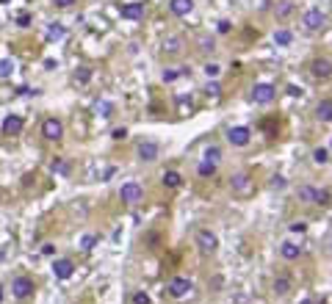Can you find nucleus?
<instances>
[{"instance_id":"6ab92c4d","label":"nucleus","mask_w":332,"mask_h":304,"mask_svg":"<svg viewBox=\"0 0 332 304\" xmlns=\"http://www.w3.org/2000/svg\"><path fill=\"white\" fill-rule=\"evenodd\" d=\"M290 14H294V3H290V0H280V3L274 6V17L277 20H288Z\"/></svg>"},{"instance_id":"473e14b6","label":"nucleus","mask_w":332,"mask_h":304,"mask_svg":"<svg viewBox=\"0 0 332 304\" xmlns=\"http://www.w3.org/2000/svg\"><path fill=\"white\" fill-rule=\"evenodd\" d=\"M205 75L208 78H219V75H222V67H219V64H205Z\"/></svg>"},{"instance_id":"aec40b11","label":"nucleus","mask_w":332,"mask_h":304,"mask_svg":"<svg viewBox=\"0 0 332 304\" xmlns=\"http://www.w3.org/2000/svg\"><path fill=\"white\" fill-rule=\"evenodd\" d=\"M161 183L166 185V188H180V185H183V177H180V172H163Z\"/></svg>"},{"instance_id":"20e7f679","label":"nucleus","mask_w":332,"mask_h":304,"mask_svg":"<svg viewBox=\"0 0 332 304\" xmlns=\"http://www.w3.org/2000/svg\"><path fill=\"white\" fill-rule=\"evenodd\" d=\"M42 136H45L47 141H61V138H64L61 119H56V116H47V119L42 122Z\"/></svg>"},{"instance_id":"a211bd4d","label":"nucleus","mask_w":332,"mask_h":304,"mask_svg":"<svg viewBox=\"0 0 332 304\" xmlns=\"http://www.w3.org/2000/svg\"><path fill=\"white\" fill-rule=\"evenodd\" d=\"M316 116L318 122H332V100H321L316 105Z\"/></svg>"},{"instance_id":"58836bf2","label":"nucleus","mask_w":332,"mask_h":304,"mask_svg":"<svg viewBox=\"0 0 332 304\" xmlns=\"http://www.w3.org/2000/svg\"><path fill=\"white\" fill-rule=\"evenodd\" d=\"M94 243H97V238H94V235L83 238V249H86V252H89V249H94Z\"/></svg>"},{"instance_id":"f8f14e48","label":"nucleus","mask_w":332,"mask_h":304,"mask_svg":"<svg viewBox=\"0 0 332 304\" xmlns=\"http://www.w3.org/2000/svg\"><path fill=\"white\" fill-rule=\"evenodd\" d=\"M53 274H56L58 279H69V277L75 274V263L67 260V257H61V260L53 263Z\"/></svg>"},{"instance_id":"ddd939ff","label":"nucleus","mask_w":332,"mask_h":304,"mask_svg":"<svg viewBox=\"0 0 332 304\" xmlns=\"http://www.w3.org/2000/svg\"><path fill=\"white\" fill-rule=\"evenodd\" d=\"M20 130H22V116L9 114V116L3 119V133H6V136H17Z\"/></svg>"},{"instance_id":"7c9ffc66","label":"nucleus","mask_w":332,"mask_h":304,"mask_svg":"<svg viewBox=\"0 0 332 304\" xmlns=\"http://www.w3.org/2000/svg\"><path fill=\"white\" fill-rule=\"evenodd\" d=\"M313 191H316L313 185H302L299 188V199L302 202H313Z\"/></svg>"},{"instance_id":"5701e85b","label":"nucleus","mask_w":332,"mask_h":304,"mask_svg":"<svg viewBox=\"0 0 332 304\" xmlns=\"http://www.w3.org/2000/svg\"><path fill=\"white\" fill-rule=\"evenodd\" d=\"M197 172H199V177H213V174H216V163H213V161H202L197 166Z\"/></svg>"},{"instance_id":"b1692460","label":"nucleus","mask_w":332,"mask_h":304,"mask_svg":"<svg viewBox=\"0 0 332 304\" xmlns=\"http://www.w3.org/2000/svg\"><path fill=\"white\" fill-rule=\"evenodd\" d=\"M329 199L332 196H329L327 188H316L313 191V205H329Z\"/></svg>"},{"instance_id":"393cba45","label":"nucleus","mask_w":332,"mask_h":304,"mask_svg":"<svg viewBox=\"0 0 332 304\" xmlns=\"http://www.w3.org/2000/svg\"><path fill=\"white\" fill-rule=\"evenodd\" d=\"M288 290H290V279H288V277H277V279H274V293L285 296Z\"/></svg>"},{"instance_id":"79ce46f5","label":"nucleus","mask_w":332,"mask_h":304,"mask_svg":"<svg viewBox=\"0 0 332 304\" xmlns=\"http://www.w3.org/2000/svg\"><path fill=\"white\" fill-rule=\"evenodd\" d=\"M17 25H22V28L31 25V17H28V14H20V17H17Z\"/></svg>"},{"instance_id":"0eeeda50","label":"nucleus","mask_w":332,"mask_h":304,"mask_svg":"<svg viewBox=\"0 0 332 304\" xmlns=\"http://www.w3.org/2000/svg\"><path fill=\"white\" fill-rule=\"evenodd\" d=\"M119 199L124 205H136V202L144 199V188H141L139 183H124L122 188H119Z\"/></svg>"},{"instance_id":"9d476101","label":"nucleus","mask_w":332,"mask_h":304,"mask_svg":"<svg viewBox=\"0 0 332 304\" xmlns=\"http://www.w3.org/2000/svg\"><path fill=\"white\" fill-rule=\"evenodd\" d=\"M136 152H139V161L152 163V161H158V155H161V147H158V141H141Z\"/></svg>"},{"instance_id":"f3484780","label":"nucleus","mask_w":332,"mask_h":304,"mask_svg":"<svg viewBox=\"0 0 332 304\" xmlns=\"http://www.w3.org/2000/svg\"><path fill=\"white\" fill-rule=\"evenodd\" d=\"M163 50L169 53V56H177V53L183 50V36H177V33L166 36V39H163Z\"/></svg>"},{"instance_id":"4468645a","label":"nucleus","mask_w":332,"mask_h":304,"mask_svg":"<svg viewBox=\"0 0 332 304\" xmlns=\"http://www.w3.org/2000/svg\"><path fill=\"white\" fill-rule=\"evenodd\" d=\"M122 17L124 20H141V17H144V3H124Z\"/></svg>"},{"instance_id":"f257e3e1","label":"nucleus","mask_w":332,"mask_h":304,"mask_svg":"<svg viewBox=\"0 0 332 304\" xmlns=\"http://www.w3.org/2000/svg\"><path fill=\"white\" fill-rule=\"evenodd\" d=\"M302 25H305L307 33L324 31V28H327V17L321 14V9H307L305 17H302Z\"/></svg>"},{"instance_id":"4c0bfd02","label":"nucleus","mask_w":332,"mask_h":304,"mask_svg":"<svg viewBox=\"0 0 332 304\" xmlns=\"http://www.w3.org/2000/svg\"><path fill=\"white\" fill-rule=\"evenodd\" d=\"M305 230H307V224H305V221H294V224H290V232H299V235H302Z\"/></svg>"},{"instance_id":"f704fd0d","label":"nucleus","mask_w":332,"mask_h":304,"mask_svg":"<svg viewBox=\"0 0 332 304\" xmlns=\"http://www.w3.org/2000/svg\"><path fill=\"white\" fill-rule=\"evenodd\" d=\"M111 111H114L111 108V103H97V114L100 116H111Z\"/></svg>"},{"instance_id":"ea45409f","label":"nucleus","mask_w":332,"mask_h":304,"mask_svg":"<svg viewBox=\"0 0 332 304\" xmlns=\"http://www.w3.org/2000/svg\"><path fill=\"white\" fill-rule=\"evenodd\" d=\"M133 304H150V296H147V293H136L133 296Z\"/></svg>"},{"instance_id":"72a5a7b5","label":"nucleus","mask_w":332,"mask_h":304,"mask_svg":"<svg viewBox=\"0 0 332 304\" xmlns=\"http://www.w3.org/2000/svg\"><path fill=\"white\" fill-rule=\"evenodd\" d=\"M89 78H92V72H89L86 67H80V72L75 75V80H78V83H89Z\"/></svg>"},{"instance_id":"412c9836","label":"nucleus","mask_w":332,"mask_h":304,"mask_svg":"<svg viewBox=\"0 0 332 304\" xmlns=\"http://www.w3.org/2000/svg\"><path fill=\"white\" fill-rule=\"evenodd\" d=\"M290 42H294V33H290V31H285V28L274 31V44H277V47H288Z\"/></svg>"},{"instance_id":"c03bdc74","label":"nucleus","mask_w":332,"mask_h":304,"mask_svg":"<svg viewBox=\"0 0 332 304\" xmlns=\"http://www.w3.org/2000/svg\"><path fill=\"white\" fill-rule=\"evenodd\" d=\"M53 172H67V163H61V161L53 163Z\"/></svg>"},{"instance_id":"a18cd8bd","label":"nucleus","mask_w":332,"mask_h":304,"mask_svg":"<svg viewBox=\"0 0 332 304\" xmlns=\"http://www.w3.org/2000/svg\"><path fill=\"white\" fill-rule=\"evenodd\" d=\"M0 3H9V0H0Z\"/></svg>"},{"instance_id":"bb28decb","label":"nucleus","mask_w":332,"mask_h":304,"mask_svg":"<svg viewBox=\"0 0 332 304\" xmlns=\"http://www.w3.org/2000/svg\"><path fill=\"white\" fill-rule=\"evenodd\" d=\"M199 50H202V53H213V50H216V42H213V36H199Z\"/></svg>"},{"instance_id":"39448f33","label":"nucleus","mask_w":332,"mask_h":304,"mask_svg":"<svg viewBox=\"0 0 332 304\" xmlns=\"http://www.w3.org/2000/svg\"><path fill=\"white\" fill-rule=\"evenodd\" d=\"M191 279H186V277H175V279H169V285H166V293L172 296V299H183V296H188L191 293Z\"/></svg>"},{"instance_id":"423d86ee","label":"nucleus","mask_w":332,"mask_h":304,"mask_svg":"<svg viewBox=\"0 0 332 304\" xmlns=\"http://www.w3.org/2000/svg\"><path fill=\"white\" fill-rule=\"evenodd\" d=\"M33 293V279L31 277H14L11 279V296L14 299H28Z\"/></svg>"},{"instance_id":"c85d7f7f","label":"nucleus","mask_w":332,"mask_h":304,"mask_svg":"<svg viewBox=\"0 0 332 304\" xmlns=\"http://www.w3.org/2000/svg\"><path fill=\"white\" fill-rule=\"evenodd\" d=\"M269 185H271V191H285V188H288V180H285V177H280V174H274Z\"/></svg>"},{"instance_id":"6e6552de","label":"nucleus","mask_w":332,"mask_h":304,"mask_svg":"<svg viewBox=\"0 0 332 304\" xmlns=\"http://www.w3.org/2000/svg\"><path fill=\"white\" fill-rule=\"evenodd\" d=\"M197 246H199V252L202 255H213L219 249V238L213 235L211 230H199L197 232Z\"/></svg>"},{"instance_id":"2f4dec72","label":"nucleus","mask_w":332,"mask_h":304,"mask_svg":"<svg viewBox=\"0 0 332 304\" xmlns=\"http://www.w3.org/2000/svg\"><path fill=\"white\" fill-rule=\"evenodd\" d=\"M205 161H213V163H219V161H222V149H219V147H211V149H205Z\"/></svg>"},{"instance_id":"7ed1b4c3","label":"nucleus","mask_w":332,"mask_h":304,"mask_svg":"<svg viewBox=\"0 0 332 304\" xmlns=\"http://www.w3.org/2000/svg\"><path fill=\"white\" fill-rule=\"evenodd\" d=\"M274 97H277V89L271 83H255L252 86V103L255 105H269V103H274Z\"/></svg>"},{"instance_id":"c756f323","label":"nucleus","mask_w":332,"mask_h":304,"mask_svg":"<svg viewBox=\"0 0 332 304\" xmlns=\"http://www.w3.org/2000/svg\"><path fill=\"white\" fill-rule=\"evenodd\" d=\"M313 161H316V163H327V161H329V152L324 149V147L313 149Z\"/></svg>"},{"instance_id":"dca6fc26","label":"nucleus","mask_w":332,"mask_h":304,"mask_svg":"<svg viewBox=\"0 0 332 304\" xmlns=\"http://www.w3.org/2000/svg\"><path fill=\"white\" fill-rule=\"evenodd\" d=\"M169 9H172V14H177V17H186V14H191V9H194V0H172V3H169Z\"/></svg>"},{"instance_id":"2eb2a0df","label":"nucleus","mask_w":332,"mask_h":304,"mask_svg":"<svg viewBox=\"0 0 332 304\" xmlns=\"http://www.w3.org/2000/svg\"><path fill=\"white\" fill-rule=\"evenodd\" d=\"M299 255H302V246H296V243H280V257L282 260H299Z\"/></svg>"},{"instance_id":"e433bc0d","label":"nucleus","mask_w":332,"mask_h":304,"mask_svg":"<svg viewBox=\"0 0 332 304\" xmlns=\"http://www.w3.org/2000/svg\"><path fill=\"white\" fill-rule=\"evenodd\" d=\"M205 91H208V97H211V94H213V97H219V94H222V86H219V83H208V89H205Z\"/></svg>"},{"instance_id":"1a4fd4ad","label":"nucleus","mask_w":332,"mask_h":304,"mask_svg":"<svg viewBox=\"0 0 332 304\" xmlns=\"http://www.w3.org/2000/svg\"><path fill=\"white\" fill-rule=\"evenodd\" d=\"M227 141L233 144V147H246L249 141H252V130L244 125H238V127H230L227 130Z\"/></svg>"},{"instance_id":"9b49d317","label":"nucleus","mask_w":332,"mask_h":304,"mask_svg":"<svg viewBox=\"0 0 332 304\" xmlns=\"http://www.w3.org/2000/svg\"><path fill=\"white\" fill-rule=\"evenodd\" d=\"M310 72H313V78H318V80L332 78V61L329 58H316V61L310 64Z\"/></svg>"},{"instance_id":"cd10ccee","label":"nucleus","mask_w":332,"mask_h":304,"mask_svg":"<svg viewBox=\"0 0 332 304\" xmlns=\"http://www.w3.org/2000/svg\"><path fill=\"white\" fill-rule=\"evenodd\" d=\"M11 72H14V61H11V58H3V61H0V80L9 78Z\"/></svg>"},{"instance_id":"a878e982","label":"nucleus","mask_w":332,"mask_h":304,"mask_svg":"<svg viewBox=\"0 0 332 304\" xmlns=\"http://www.w3.org/2000/svg\"><path fill=\"white\" fill-rule=\"evenodd\" d=\"M180 75H186V67H180V69H166V72H163V83H175Z\"/></svg>"},{"instance_id":"37998d69","label":"nucleus","mask_w":332,"mask_h":304,"mask_svg":"<svg viewBox=\"0 0 332 304\" xmlns=\"http://www.w3.org/2000/svg\"><path fill=\"white\" fill-rule=\"evenodd\" d=\"M53 3H56V6H58V9H69V6H72V3H75V0H53Z\"/></svg>"},{"instance_id":"4be33fe9","label":"nucleus","mask_w":332,"mask_h":304,"mask_svg":"<svg viewBox=\"0 0 332 304\" xmlns=\"http://www.w3.org/2000/svg\"><path fill=\"white\" fill-rule=\"evenodd\" d=\"M67 36V28L61 25V22H53L50 28H47V39H64Z\"/></svg>"},{"instance_id":"f03ea898","label":"nucleus","mask_w":332,"mask_h":304,"mask_svg":"<svg viewBox=\"0 0 332 304\" xmlns=\"http://www.w3.org/2000/svg\"><path fill=\"white\" fill-rule=\"evenodd\" d=\"M230 191H233V194H238V196H249V194L255 191L252 177H249L246 172H235L233 177H230Z\"/></svg>"},{"instance_id":"a19ab883","label":"nucleus","mask_w":332,"mask_h":304,"mask_svg":"<svg viewBox=\"0 0 332 304\" xmlns=\"http://www.w3.org/2000/svg\"><path fill=\"white\" fill-rule=\"evenodd\" d=\"M230 28H233V22H230V20H222V22H219V33H230Z\"/></svg>"},{"instance_id":"c9c22d12","label":"nucleus","mask_w":332,"mask_h":304,"mask_svg":"<svg viewBox=\"0 0 332 304\" xmlns=\"http://www.w3.org/2000/svg\"><path fill=\"white\" fill-rule=\"evenodd\" d=\"M111 138L122 141V138H128V130H124V127H114V130H111Z\"/></svg>"}]
</instances>
